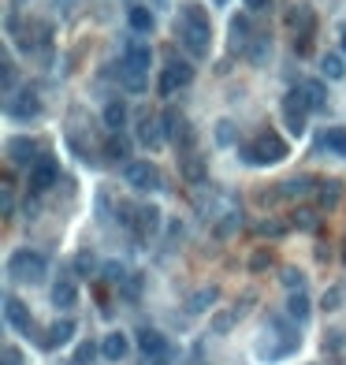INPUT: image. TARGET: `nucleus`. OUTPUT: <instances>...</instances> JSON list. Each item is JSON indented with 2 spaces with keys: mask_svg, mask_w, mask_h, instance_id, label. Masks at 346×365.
I'll return each mask as SVG.
<instances>
[{
  "mask_svg": "<svg viewBox=\"0 0 346 365\" xmlns=\"http://www.w3.org/2000/svg\"><path fill=\"white\" fill-rule=\"evenodd\" d=\"M71 339H75V321H71V317H63V321H56V324H49V332L42 335V347H45V350H52V347L71 343Z\"/></svg>",
  "mask_w": 346,
  "mask_h": 365,
  "instance_id": "nucleus-17",
  "label": "nucleus"
},
{
  "mask_svg": "<svg viewBox=\"0 0 346 365\" xmlns=\"http://www.w3.org/2000/svg\"><path fill=\"white\" fill-rule=\"evenodd\" d=\"M309 101H305V94H302V86L298 89H290V94L283 97V123H287V130L295 138H302L305 135V127H309Z\"/></svg>",
  "mask_w": 346,
  "mask_h": 365,
  "instance_id": "nucleus-7",
  "label": "nucleus"
},
{
  "mask_svg": "<svg viewBox=\"0 0 346 365\" xmlns=\"http://www.w3.org/2000/svg\"><path fill=\"white\" fill-rule=\"evenodd\" d=\"M179 19H186V23H209V11L197 4V0H183V4H179Z\"/></svg>",
  "mask_w": 346,
  "mask_h": 365,
  "instance_id": "nucleus-31",
  "label": "nucleus"
},
{
  "mask_svg": "<svg viewBox=\"0 0 346 365\" xmlns=\"http://www.w3.org/2000/svg\"><path fill=\"white\" fill-rule=\"evenodd\" d=\"M138 350L145 358H161V354H168V339H164V332H156V328H142L138 332Z\"/></svg>",
  "mask_w": 346,
  "mask_h": 365,
  "instance_id": "nucleus-15",
  "label": "nucleus"
},
{
  "mask_svg": "<svg viewBox=\"0 0 346 365\" xmlns=\"http://www.w3.org/2000/svg\"><path fill=\"white\" fill-rule=\"evenodd\" d=\"M272 265H276V257L268 250H254V254H249V268H254V272H264V268H272Z\"/></svg>",
  "mask_w": 346,
  "mask_h": 365,
  "instance_id": "nucleus-36",
  "label": "nucleus"
},
{
  "mask_svg": "<svg viewBox=\"0 0 346 365\" xmlns=\"http://www.w3.org/2000/svg\"><path fill=\"white\" fill-rule=\"evenodd\" d=\"M313 202L321 205V209H335V205L342 202V182H335V179H321V182H316Z\"/></svg>",
  "mask_w": 346,
  "mask_h": 365,
  "instance_id": "nucleus-18",
  "label": "nucleus"
},
{
  "mask_svg": "<svg viewBox=\"0 0 346 365\" xmlns=\"http://www.w3.org/2000/svg\"><path fill=\"white\" fill-rule=\"evenodd\" d=\"M257 231H261V235H268V239H279V235L287 231V224H283V220H264V224H261Z\"/></svg>",
  "mask_w": 346,
  "mask_h": 365,
  "instance_id": "nucleus-39",
  "label": "nucleus"
},
{
  "mask_svg": "<svg viewBox=\"0 0 346 365\" xmlns=\"http://www.w3.org/2000/svg\"><path fill=\"white\" fill-rule=\"evenodd\" d=\"M342 265H346V242H342Z\"/></svg>",
  "mask_w": 346,
  "mask_h": 365,
  "instance_id": "nucleus-48",
  "label": "nucleus"
},
{
  "mask_svg": "<svg viewBox=\"0 0 346 365\" xmlns=\"http://www.w3.org/2000/svg\"><path fill=\"white\" fill-rule=\"evenodd\" d=\"M216 298H220L216 287H202V291H194V298H186V309H190V313H205Z\"/></svg>",
  "mask_w": 346,
  "mask_h": 365,
  "instance_id": "nucleus-30",
  "label": "nucleus"
},
{
  "mask_svg": "<svg viewBox=\"0 0 346 365\" xmlns=\"http://www.w3.org/2000/svg\"><path fill=\"white\" fill-rule=\"evenodd\" d=\"M4 86L8 89L16 86V63H11V60H4Z\"/></svg>",
  "mask_w": 346,
  "mask_h": 365,
  "instance_id": "nucleus-43",
  "label": "nucleus"
},
{
  "mask_svg": "<svg viewBox=\"0 0 346 365\" xmlns=\"http://www.w3.org/2000/svg\"><path fill=\"white\" fill-rule=\"evenodd\" d=\"M101 354V343H93V339H82V343H78V350H75V365H89L93 358Z\"/></svg>",
  "mask_w": 346,
  "mask_h": 365,
  "instance_id": "nucleus-34",
  "label": "nucleus"
},
{
  "mask_svg": "<svg viewBox=\"0 0 346 365\" xmlns=\"http://www.w3.org/2000/svg\"><path fill=\"white\" fill-rule=\"evenodd\" d=\"M78 302V283L75 276H60L56 283H52V306L56 309H71Z\"/></svg>",
  "mask_w": 346,
  "mask_h": 365,
  "instance_id": "nucleus-16",
  "label": "nucleus"
},
{
  "mask_svg": "<svg viewBox=\"0 0 346 365\" xmlns=\"http://www.w3.org/2000/svg\"><path fill=\"white\" fill-rule=\"evenodd\" d=\"M179 172H183V179H186V182H202L209 168H205L202 156L194 153V156H183V161H179Z\"/></svg>",
  "mask_w": 346,
  "mask_h": 365,
  "instance_id": "nucleus-28",
  "label": "nucleus"
},
{
  "mask_svg": "<svg viewBox=\"0 0 346 365\" xmlns=\"http://www.w3.org/2000/svg\"><path fill=\"white\" fill-rule=\"evenodd\" d=\"M138 146H145V149H164L168 146V135H164L161 116H153V112L142 116V123H138Z\"/></svg>",
  "mask_w": 346,
  "mask_h": 365,
  "instance_id": "nucleus-10",
  "label": "nucleus"
},
{
  "mask_svg": "<svg viewBox=\"0 0 346 365\" xmlns=\"http://www.w3.org/2000/svg\"><path fill=\"white\" fill-rule=\"evenodd\" d=\"M242 4H246L249 11H264V8H272V0H242Z\"/></svg>",
  "mask_w": 346,
  "mask_h": 365,
  "instance_id": "nucleus-47",
  "label": "nucleus"
},
{
  "mask_svg": "<svg viewBox=\"0 0 346 365\" xmlns=\"http://www.w3.org/2000/svg\"><path fill=\"white\" fill-rule=\"evenodd\" d=\"M104 156H109V161H123V164H130V142L119 135V130H112V138L104 142Z\"/></svg>",
  "mask_w": 346,
  "mask_h": 365,
  "instance_id": "nucleus-24",
  "label": "nucleus"
},
{
  "mask_svg": "<svg viewBox=\"0 0 346 365\" xmlns=\"http://www.w3.org/2000/svg\"><path fill=\"white\" fill-rule=\"evenodd\" d=\"M175 37H179V45L190 52L194 60H205L212 52V23H186V19H179Z\"/></svg>",
  "mask_w": 346,
  "mask_h": 365,
  "instance_id": "nucleus-3",
  "label": "nucleus"
},
{
  "mask_svg": "<svg viewBox=\"0 0 346 365\" xmlns=\"http://www.w3.org/2000/svg\"><path fill=\"white\" fill-rule=\"evenodd\" d=\"M316 142H321V149L346 156V127H324L321 135H316Z\"/></svg>",
  "mask_w": 346,
  "mask_h": 365,
  "instance_id": "nucleus-20",
  "label": "nucleus"
},
{
  "mask_svg": "<svg viewBox=\"0 0 346 365\" xmlns=\"http://www.w3.org/2000/svg\"><path fill=\"white\" fill-rule=\"evenodd\" d=\"M56 179H60V161L56 156H37V161L26 168V187H30V194H45L56 187Z\"/></svg>",
  "mask_w": 346,
  "mask_h": 365,
  "instance_id": "nucleus-6",
  "label": "nucleus"
},
{
  "mask_svg": "<svg viewBox=\"0 0 346 365\" xmlns=\"http://www.w3.org/2000/svg\"><path fill=\"white\" fill-rule=\"evenodd\" d=\"M93 268H97V261H93L89 254H82V257H78V272H82V276H86V272H93Z\"/></svg>",
  "mask_w": 346,
  "mask_h": 365,
  "instance_id": "nucleus-44",
  "label": "nucleus"
},
{
  "mask_svg": "<svg viewBox=\"0 0 346 365\" xmlns=\"http://www.w3.org/2000/svg\"><path fill=\"white\" fill-rule=\"evenodd\" d=\"M276 194H279V198H313V194H316V179H309V175L287 179L283 187H276Z\"/></svg>",
  "mask_w": 346,
  "mask_h": 365,
  "instance_id": "nucleus-19",
  "label": "nucleus"
},
{
  "mask_svg": "<svg viewBox=\"0 0 346 365\" xmlns=\"http://www.w3.org/2000/svg\"><path fill=\"white\" fill-rule=\"evenodd\" d=\"M127 354H130V339L123 332H109L101 339V358L104 361H123Z\"/></svg>",
  "mask_w": 346,
  "mask_h": 365,
  "instance_id": "nucleus-14",
  "label": "nucleus"
},
{
  "mask_svg": "<svg viewBox=\"0 0 346 365\" xmlns=\"http://www.w3.org/2000/svg\"><path fill=\"white\" fill-rule=\"evenodd\" d=\"M4 365H23V354H19L16 347H8V350H4Z\"/></svg>",
  "mask_w": 346,
  "mask_h": 365,
  "instance_id": "nucleus-45",
  "label": "nucleus"
},
{
  "mask_svg": "<svg viewBox=\"0 0 346 365\" xmlns=\"http://www.w3.org/2000/svg\"><path fill=\"white\" fill-rule=\"evenodd\" d=\"M194 82V63L190 60H179V56H171L168 63H164V71H161V78H156V89L168 97V94H175V89H183V86H190Z\"/></svg>",
  "mask_w": 346,
  "mask_h": 365,
  "instance_id": "nucleus-8",
  "label": "nucleus"
},
{
  "mask_svg": "<svg viewBox=\"0 0 346 365\" xmlns=\"http://www.w3.org/2000/svg\"><path fill=\"white\" fill-rule=\"evenodd\" d=\"M119 68H123V71H135V75H149V68H153V52H149V45L127 42L123 56H119Z\"/></svg>",
  "mask_w": 346,
  "mask_h": 365,
  "instance_id": "nucleus-9",
  "label": "nucleus"
},
{
  "mask_svg": "<svg viewBox=\"0 0 346 365\" xmlns=\"http://www.w3.org/2000/svg\"><path fill=\"white\" fill-rule=\"evenodd\" d=\"M302 94H305V101H309L313 112L328 104V86L321 82V78H305V82H302Z\"/></svg>",
  "mask_w": 346,
  "mask_h": 365,
  "instance_id": "nucleus-23",
  "label": "nucleus"
},
{
  "mask_svg": "<svg viewBox=\"0 0 346 365\" xmlns=\"http://www.w3.org/2000/svg\"><path fill=\"white\" fill-rule=\"evenodd\" d=\"M321 71H324V78H342L346 75V63H342V56L328 52V56H321Z\"/></svg>",
  "mask_w": 346,
  "mask_h": 365,
  "instance_id": "nucleus-33",
  "label": "nucleus"
},
{
  "mask_svg": "<svg viewBox=\"0 0 346 365\" xmlns=\"http://www.w3.org/2000/svg\"><path fill=\"white\" fill-rule=\"evenodd\" d=\"M123 179H127V187H135L142 194H156L164 187V175H161V168H156L153 161H130L123 164Z\"/></svg>",
  "mask_w": 346,
  "mask_h": 365,
  "instance_id": "nucleus-4",
  "label": "nucleus"
},
{
  "mask_svg": "<svg viewBox=\"0 0 346 365\" xmlns=\"http://www.w3.org/2000/svg\"><path fill=\"white\" fill-rule=\"evenodd\" d=\"M339 302H342V291H339V287H331V291L324 295V309H339Z\"/></svg>",
  "mask_w": 346,
  "mask_h": 365,
  "instance_id": "nucleus-41",
  "label": "nucleus"
},
{
  "mask_svg": "<svg viewBox=\"0 0 346 365\" xmlns=\"http://www.w3.org/2000/svg\"><path fill=\"white\" fill-rule=\"evenodd\" d=\"M231 130H235L231 123H220V127H216V138L223 142V146H228V142H231Z\"/></svg>",
  "mask_w": 346,
  "mask_h": 365,
  "instance_id": "nucleus-46",
  "label": "nucleus"
},
{
  "mask_svg": "<svg viewBox=\"0 0 346 365\" xmlns=\"http://www.w3.org/2000/svg\"><path fill=\"white\" fill-rule=\"evenodd\" d=\"M290 224H295V228H302V231H309V228H316V216L309 213V209H295V216H290Z\"/></svg>",
  "mask_w": 346,
  "mask_h": 365,
  "instance_id": "nucleus-37",
  "label": "nucleus"
},
{
  "mask_svg": "<svg viewBox=\"0 0 346 365\" xmlns=\"http://www.w3.org/2000/svg\"><path fill=\"white\" fill-rule=\"evenodd\" d=\"M161 209L156 205H138V216H135V235H142V239H153L156 231H161Z\"/></svg>",
  "mask_w": 346,
  "mask_h": 365,
  "instance_id": "nucleus-13",
  "label": "nucleus"
},
{
  "mask_svg": "<svg viewBox=\"0 0 346 365\" xmlns=\"http://www.w3.org/2000/svg\"><path fill=\"white\" fill-rule=\"evenodd\" d=\"M123 123H127V104L123 101H109V104H104V127H109V130H123Z\"/></svg>",
  "mask_w": 346,
  "mask_h": 365,
  "instance_id": "nucleus-29",
  "label": "nucleus"
},
{
  "mask_svg": "<svg viewBox=\"0 0 346 365\" xmlns=\"http://www.w3.org/2000/svg\"><path fill=\"white\" fill-rule=\"evenodd\" d=\"M127 23H130V30H135V34H153V26H156L153 11L142 8V4H135V8L127 11Z\"/></svg>",
  "mask_w": 346,
  "mask_h": 365,
  "instance_id": "nucleus-21",
  "label": "nucleus"
},
{
  "mask_svg": "<svg viewBox=\"0 0 346 365\" xmlns=\"http://www.w3.org/2000/svg\"><path fill=\"white\" fill-rule=\"evenodd\" d=\"M283 283L290 287V291H305V276L298 268H283Z\"/></svg>",
  "mask_w": 346,
  "mask_h": 365,
  "instance_id": "nucleus-38",
  "label": "nucleus"
},
{
  "mask_svg": "<svg viewBox=\"0 0 346 365\" xmlns=\"http://www.w3.org/2000/svg\"><path fill=\"white\" fill-rule=\"evenodd\" d=\"M37 156H45V153H42V142H37V138H8V161H11V164L30 168Z\"/></svg>",
  "mask_w": 346,
  "mask_h": 365,
  "instance_id": "nucleus-11",
  "label": "nucleus"
},
{
  "mask_svg": "<svg viewBox=\"0 0 346 365\" xmlns=\"http://www.w3.org/2000/svg\"><path fill=\"white\" fill-rule=\"evenodd\" d=\"M342 49H346V34H342Z\"/></svg>",
  "mask_w": 346,
  "mask_h": 365,
  "instance_id": "nucleus-49",
  "label": "nucleus"
},
{
  "mask_svg": "<svg viewBox=\"0 0 346 365\" xmlns=\"http://www.w3.org/2000/svg\"><path fill=\"white\" fill-rule=\"evenodd\" d=\"M254 23H249V16H231V45H249L254 42Z\"/></svg>",
  "mask_w": 346,
  "mask_h": 365,
  "instance_id": "nucleus-22",
  "label": "nucleus"
},
{
  "mask_svg": "<svg viewBox=\"0 0 346 365\" xmlns=\"http://www.w3.org/2000/svg\"><path fill=\"white\" fill-rule=\"evenodd\" d=\"M268 56H272V37H268V34H257L254 42L246 45V60H249V63H264Z\"/></svg>",
  "mask_w": 346,
  "mask_h": 365,
  "instance_id": "nucleus-27",
  "label": "nucleus"
},
{
  "mask_svg": "<svg viewBox=\"0 0 346 365\" xmlns=\"http://www.w3.org/2000/svg\"><path fill=\"white\" fill-rule=\"evenodd\" d=\"M104 276H109V280H123V276H127V268L119 265V261H109V265H104Z\"/></svg>",
  "mask_w": 346,
  "mask_h": 365,
  "instance_id": "nucleus-40",
  "label": "nucleus"
},
{
  "mask_svg": "<svg viewBox=\"0 0 346 365\" xmlns=\"http://www.w3.org/2000/svg\"><path fill=\"white\" fill-rule=\"evenodd\" d=\"M342 339H346V332H331V335H324V347H331V350H342Z\"/></svg>",
  "mask_w": 346,
  "mask_h": 365,
  "instance_id": "nucleus-42",
  "label": "nucleus"
},
{
  "mask_svg": "<svg viewBox=\"0 0 346 365\" xmlns=\"http://www.w3.org/2000/svg\"><path fill=\"white\" fill-rule=\"evenodd\" d=\"M119 82H123V89H130V94H142V89H149V75H135V71L119 68Z\"/></svg>",
  "mask_w": 346,
  "mask_h": 365,
  "instance_id": "nucleus-32",
  "label": "nucleus"
},
{
  "mask_svg": "<svg viewBox=\"0 0 346 365\" xmlns=\"http://www.w3.org/2000/svg\"><path fill=\"white\" fill-rule=\"evenodd\" d=\"M42 112H45V104H42V94H37L34 86L16 89V94H11V101H8V116H11V120H19V123L42 120Z\"/></svg>",
  "mask_w": 346,
  "mask_h": 365,
  "instance_id": "nucleus-5",
  "label": "nucleus"
},
{
  "mask_svg": "<svg viewBox=\"0 0 346 365\" xmlns=\"http://www.w3.org/2000/svg\"><path fill=\"white\" fill-rule=\"evenodd\" d=\"M171 142H175V149H179V161H183V156H194V146H197V130L183 120V127L175 130V138H171Z\"/></svg>",
  "mask_w": 346,
  "mask_h": 365,
  "instance_id": "nucleus-25",
  "label": "nucleus"
},
{
  "mask_svg": "<svg viewBox=\"0 0 346 365\" xmlns=\"http://www.w3.org/2000/svg\"><path fill=\"white\" fill-rule=\"evenodd\" d=\"M242 317V313L238 309H223V313H216V317H212V332L216 335H223V332H231V324Z\"/></svg>",
  "mask_w": 346,
  "mask_h": 365,
  "instance_id": "nucleus-35",
  "label": "nucleus"
},
{
  "mask_svg": "<svg viewBox=\"0 0 346 365\" xmlns=\"http://www.w3.org/2000/svg\"><path fill=\"white\" fill-rule=\"evenodd\" d=\"M309 309H313L309 295H305V291H290V298H287V313H290V317L302 324V321H309Z\"/></svg>",
  "mask_w": 346,
  "mask_h": 365,
  "instance_id": "nucleus-26",
  "label": "nucleus"
},
{
  "mask_svg": "<svg viewBox=\"0 0 346 365\" xmlns=\"http://www.w3.org/2000/svg\"><path fill=\"white\" fill-rule=\"evenodd\" d=\"M287 156H290V146H287V138L276 135V130H261V135L249 142V146H242V161H246V164H257V168L283 164Z\"/></svg>",
  "mask_w": 346,
  "mask_h": 365,
  "instance_id": "nucleus-1",
  "label": "nucleus"
},
{
  "mask_svg": "<svg viewBox=\"0 0 346 365\" xmlns=\"http://www.w3.org/2000/svg\"><path fill=\"white\" fill-rule=\"evenodd\" d=\"M4 317H8V324H11V328H16L19 335H30V332H34V317H30V309H26L16 295H8V298H4Z\"/></svg>",
  "mask_w": 346,
  "mask_h": 365,
  "instance_id": "nucleus-12",
  "label": "nucleus"
},
{
  "mask_svg": "<svg viewBox=\"0 0 346 365\" xmlns=\"http://www.w3.org/2000/svg\"><path fill=\"white\" fill-rule=\"evenodd\" d=\"M8 272H11V280H19V283H42L45 272H49V265H45V257L37 254V250H30V246H19V250L8 257Z\"/></svg>",
  "mask_w": 346,
  "mask_h": 365,
  "instance_id": "nucleus-2",
  "label": "nucleus"
}]
</instances>
